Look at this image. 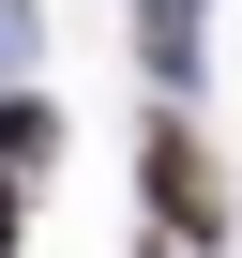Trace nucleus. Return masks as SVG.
Returning a JSON list of instances; mask_svg holds the SVG:
<instances>
[{
    "mask_svg": "<svg viewBox=\"0 0 242 258\" xmlns=\"http://www.w3.org/2000/svg\"><path fill=\"white\" fill-rule=\"evenodd\" d=\"M0 243H16V182H0Z\"/></svg>",
    "mask_w": 242,
    "mask_h": 258,
    "instance_id": "obj_3",
    "label": "nucleus"
},
{
    "mask_svg": "<svg viewBox=\"0 0 242 258\" xmlns=\"http://www.w3.org/2000/svg\"><path fill=\"white\" fill-rule=\"evenodd\" d=\"M137 167H152V213H167L182 243H227V182H212V152H197V121H182V106L137 137Z\"/></svg>",
    "mask_w": 242,
    "mask_h": 258,
    "instance_id": "obj_1",
    "label": "nucleus"
},
{
    "mask_svg": "<svg viewBox=\"0 0 242 258\" xmlns=\"http://www.w3.org/2000/svg\"><path fill=\"white\" fill-rule=\"evenodd\" d=\"M46 152H61V106H46V91H16V106H0V182H31Z\"/></svg>",
    "mask_w": 242,
    "mask_h": 258,
    "instance_id": "obj_2",
    "label": "nucleus"
}]
</instances>
